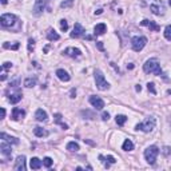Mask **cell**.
<instances>
[{
	"instance_id": "cell-26",
	"label": "cell",
	"mask_w": 171,
	"mask_h": 171,
	"mask_svg": "<svg viewBox=\"0 0 171 171\" xmlns=\"http://www.w3.org/2000/svg\"><path fill=\"white\" fill-rule=\"evenodd\" d=\"M35 84H36V78H27L24 80V87H27V88L34 87Z\"/></svg>"
},
{
	"instance_id": "cell-8",
	"label": "cell",
	"mask_w": 171,
	"mask_h": 171,
	"mask_svg": "<svg viewBox=\"0 0 171 171\" xmlns=\"http://www.w3.org/2000/svg\"><path fill=\"white\" fill-rule=\"evenodd\" d=\"M46 2L47 0H36L35 6H34V15L35 16H40L43 14L44 8H46Z\"/></svg>"
},
{
	"instance_id": "cell-4",
	"label": "cell",
	"mask_w": 171,
	"mask_h": 171,
	"mask_svg": "<svg viewBox=\"0 0 171 171\" xmlns=\"http://www.w3.org/2000/svg\"><path fill=\"white\" fill-rule=\"evenodd\" d=\"M158 155H159V148H158L156 146H150V147L144 150V158H146V161H147V163H150V165L155 163Z\"/></svg>"
},
{
	"instance_id": "cell-7",
	"label": "cell",
	"mask_w": 171,
	"mask_h": 171,
	"mask_svg": "<svg viewBox=\"0 0 171 171\" xmlns=\"http://www.w3.org/2000/svg\"><path fill=\"white\" fill-rule=\"evenodd\" d=\"M86 35V30L83 28V26L80 23H75L74 26V30H72L71 32V38H83V36Z\"/></svg>"
},
{
	"instance_id": "cell-6",
	"label": "cell",
	"mask_w": 171,
	"mask_h": 171,
	"mask_svg": "<svg viewBox=\"0 0 171 171\" xmlns=\"http://www.w3.org/2000/svg\"><path fill=\"white\" fill-rule=\"evenodd\" d=\"M16 22V16L12 14H3L0 16V24L3 27H12Z\"/></svg>"
},
{
	"instance_id": "cell-50",
	"label": "cell",
	"mask_w": 171,
	"mask_h": 171,
	"mask_svg": "<svg viewBox=\"0 0 171 171\" xmlns=\"http://www.w3.org/2000/svg\"><path fill=\"white\" fill-rule=\"evenodd\" d=\"M167 94H169V95H171V90H169V91H167Z\"/></svg>"
},
{
	"instance_id": "cell-11",
	"label": "cell",
	"mask_w": 171,
	"mask_h": 171,
	"mask_svg": "<svg viewBox=\"0 0 171 171\" xmlns=\"http://www.w3.org/2000/svg\"><path fill=\"white\" fill-rule=\"evenodd\" d=\"M90 103L96 110H103V107H104V102H103V99H100L99 96H91L90 98Z\"/></svg>"
},
{
	"instance_id": "cell-34",
	"label": "cell",
	"mask_w": 171,
	"mask_h": 171,
	"mask_svg": "<svg viewBox=\"0 0 171 171\" xmlns=\"http://www.w3.org/2000/svg\"><path fill=\"white\" fill-rule=\"evenodd\" d=\"M34 50H35V40L31 38V39H28V51L31 52Z\"/></svg>"
},
{
	"instance_id": "cell-40",
	"label": "cell",
	"mask_w": 171,
	"mask_h": 171,
	"mask_svg": "<svg viewBox=\"0 0 171 171\" xmlns=\"http://www.w3.org/2000/svg\"><path fill=\"white\" fill-rule=\"evenodd\" d=\"M102 119H103L104 122H106V120H108V119H110V114L104 111L103 114H102Z\"/></svg>"
},
{
	"instance_id": "cell-35",
	"label": "cell",
	"mask_w": 171,
	"mask_h": 171,
	"mask_svg": "<svg viewBox=\"0 0 171 171\" xmlns=\"http://www.w3.org/2000/svg\"><path fill=\"white\" fill-rule=\"evenodd\" d=\"M147 88H148V91H150V92H151V94H154V95H155V94H156L155 84H154V83H147Z\"/></svg>"
},
{
	"instance_id": "cell-21",
	"label": "cell",
	"mask_w": 171,
	"mask_h": 171,
	"mask_svg": "<svg viewBox=\"0 0 171 171\" xmlns=\"http://www.w3.org/2000/svg\"><path fill=\"white\" fill-rule=\"evenodd\" d=\"M22 98H23V94H22V92L11 94V96H10V102H11L12 104H16V103H19V102L22 100Z\"/></svg>"
},
{
	"instance_id": "cell-25",
	"label": "cell",
	"mask_w": 171,
	"mask_h": 171,
	"mask_svg": "<svg viewBox=\"0 0 171 171\" xmlns=\"http://www.w3.org/2000/svg\"><path fill=\"white\" fill-rule=\"evenodd\" d=\"M67 150L68 151H72V152H76L79 151V144L76 143V142H70V143H67Z\"/></svg>"
},
{
	"instance_id": "cell-48",
	"label": "cell",
	"mask_w": 171,
	"mask_h": 171,
	"mask_svg": "<svg viewBox=\"0 0 171 171\" xmlns=\"http://www.w3.org/2000/svg\"><path fill=\"white\" fill-rule=\"evenodd\" d=\"M7 79V74H4V72H3V74H2V80H6Z\"/></svg>"
},
{
	"instance_id": "cell-33",
	"label": "cell",
	"mask_w": 171,
	"mask_h": 171,
	"mask_svg": "<svg viewBox=\"0 0 171 171\" xmlns=\"http://www.w3.org/2000/svg\"><path fill=\"white\" fill-rule=\"evenodd\" d=\"M72 4H74V0H66V2H63L60 4V7L62 8H70L72 7Z\"/></svg>"
},
{
	"instance_id": "cell-15",
	"label": "cell",
	"mask_w": 171,
	"mask_h": 171,
	"mask_svg": "<svg viewBox=\"0 0 171 171\" xmlns=\"http://www.w3.org/2000/svg\"><path fill=\"white\" fill-rule=\"evenodd\" d=\"M47 112L44 111L43 108H38L36 110V112H35V119L38 120V122H46L47 120Z\"/></svg>"
},
{
	"instance_id": "cell-23",
	"label": "cell",
	"mask_w": 171,
	"mask_h": 171,
	"mask_svg": "<svg viewBox=\"0 0 171 171\" xmlns=\"http://www.w3.org/2000/svg\"><path fill=\"white\" fill-rule=\"evenodd\" d=\"M122 148H123L124 151H132V150H134V143L130 139H126L123 142V146H122Z\"/></svg>"
},
{
	"instance_id": "cell-32",
	"label": "cell",
	"mask_w": 171,
	"mask_h": 171,
	"mask_svg": "<svg viewBox=\"0 0 171 171\" xmlns=\"http://www.w3.org/2000/svg\"><path fill=\"white\" fill-rule=\"evenodd\" d=\"M165 38L167 40H171V24L165 28Z\"/></svg>"
},
{
	"instance_id": "cell-19",
	"label": "cell",
	"mask_w": 171,
	"mask_h": 171,
	"mask_svg": "<svg viewBox=\"0 0 171 171\" xmlns=\"http://www.w3.org/2000/svg\"><path fill=\"white\" fill-rule=\"evenodd\" d=\"M42 166H43V162L40 161L39 158H32V159L30 161V167L32 170H39Z\"/></svg>"
},
{
	"instance_id": "cell-9",
	"label": "cell",
	"mask_w": 171,
	"mask_h": 171,
	"mask_svg": "<svg viewBox=\"0 0 171 171\" xmlns=\"http://www.w3.org/2000/svg\"><path fill=\"white\" fill-rule=\"evenodd\" d=\"M15 171H26V156L24 155H19L16 158V162H15Z\"/></svg>"
},
{
	"instance_id": "cell-17",
	"label": "cell",
	"mask_w": 171,
	"mask_h": 171,
	"mask_svg": "<svg viewBox=\"0 0 171 171\" xmlns=\"http://www.w3.org/2000/svg\"><path fill=\"white\" fill-rule=\"evenodd\" d=\"M106 31H107V26H106L104 23H99V24H96L95 28H94V34H95L96 36L103 35Z\"/></svg>"
},
{
	"instance_id": "cell-3",
	"label": "cell",
	"mask_w": 171,
	"mask_h": 171,
	"mask_svg": "<svg viewBox=\"0 0 171 171\" xmlns=\"http://www.w3.org/2000/svg\"><path fill=\"white\" fill-rule=\"evenodd\" d=\"M95 83H96V87L100 91H107L110 88V83L104 79V75L100 70H95Z\"/></svg>"
},
{
	"instance_id": "cell-30",
	"label": "cell",
	"mask_w": 171,
	"mask_h": 171,
	"mask_svg": "<svg viewBox=\"0 0 171 171\" xmlns=\"http://www.w3.org/2000/svg\"><path fill=\"white\" fill-rule=\"evenodd\" d=\"M52 163H54V161H52L50 156H46L43 159V166H44V167H47V169H50L52 166Z\"/></svg>"
},
{
	"instance_id": "cell-43",
	"label": "cell",
	"mask_w": 171,
	"mask_h": 171,
	"mask_svg": "<svg viewBox=\"0 0 171 171\" xmlns=\"http://www.w3.org/2000/svg\"><path fill=\"white\" fill-rule=\"evenodd\" d=\"M4 118H6V108L2 107V119H4Z\"/></svg>"
},
{
	"instance_id": "cell-18",
	"label": "cell",
	"mask_w": 171,
	"mask_h": 171,
	"mask_svg": "<svg viewBox=\"0 0 171 171\" xmlns=\"http://www.w3.org/2000/svg\"><path fill=\"white\" fill-rule=\"evenodd\" d=\"M0 138H2L3 140L8 142V143H11V144H19V139H18V138L10 136V135H7L6 132H2V134H0Z\"/></svg>"
},
{
	"instance_id": "cell-49",
	"label": "cell",
	"mask_w": 171,
	"mask_h": 171,
	"mask_svg": "<svg viewBox=\"0 0 171 171\" xmlns=\"http://www.w3.org/2000/svg\"><path fill=\"white\" fill-rule=\"evenodd\" d=\"M7 2H8V0H2V4H3V6H6Z\"/></svg>"
},
{
	"instance_id": "cell-12",
	"label": "cell",
	"mask_w": 171,
	"mask_h": 171,
	"mask_svg": "<svg viewBox=\"0 0 171 171\" xmlns=\"http://www.w3.org/2000/svg\"><path fill=\"white\" fill-rule=\"evenodd\" d=\"M26 116V111L22 108H19V107H15L14 110H12V115L11 118L14 120H20V119H23V118Z\"/></svg>"
},
{
	"instance_id": "cell-2",
	"label": "cell",
	"mask_w": 171,
	"mask_h": 171,
	"mask_svg": "<svg viewBox=\"0 0 171 171\" xmlns=\"http://www.w3.org/2000/svg\"><path fill=\"white\" fill-rule=\"evenodd\" d=\"M155 124H156V119L154 116H148V118H146V120L143 122V123H139V124H136V127L135 130H138V131H143V132H150V131H152L154 128H155Z\"/></svg>"
},
{
	"instance_id": "cell-1",
	"label": "cell",
	"mask_w": 171,
	"mask_h": 171,
	"mask_svg": "<svg viewBox=\"0 0 171 171\" xmlns=\"http://www.w3.org/2000/svg\"><path fill=\"white\" fill-rule=\"evenodd\" d=\"M143 71L146 74H155L158 76H162L163 72L161 70V64L158 62V59H148L143 66Z\"/></svg>"
},
{
	"instance_id": "cell-47",
	"label": "cell",
	"mask_w": 171,
	"mask_h": 171,
	"mask_svg": "<svg viewBox=\"0 0 171 171\" xmlns=\"http://www.w3.org/2000/svg\"><path fill=\"white\" fill-rule=\"evenodd\" d=\"M102 12H103V10H102V8H100V10H98V11H95V15H100V14H102Z\"/></svg>"
},
{
	"instance_id": "cell-44",
	"label": "cell",
	"mask_w": 171,
	"mask_h": 171,
	"mask_svg": "<svg viewBox=\"0 0 171 171\" xmlns=\"http://www.w3.org/2000/svg\"><path fill=\"white\" fill-rule=\"evenodd\" d=\"M135 90H136V91H138V92H140V91H142V87H140V84H136V87H135Z\"/></svg>"
},
{
	"instance_id": "cell-22",
	"label": "cell",
	"mask_w": 171,
	"mask_h": 171,
	"mask_svg": "<svg viewBox=\"0 0 171 171\" xmlns=\"http://www.w3.org/2000/svg\"><path fill=\"white\" fill-rule=\"evenodd\" d=\"M47 39L50 40V42H56V40L60 39V36L55 30H50V31H48V34H47Z\"/></svg>"
},
{
	"instance_id": "cell-20",
	"label": "cell",
	"mask_w": 171,
	"mask_h": 171,
	"mask_svg": "<svg viewBox=\"0 0 171 171\" xmlns=\"http://www.w3.org/2000/svg\"><path fill=\"white\" fill-rule=\"evenodd\" d=\"M34 134H35V136H38V138L48 136V131H47V130H44L43 127H39V126L34 128Z\"/></svg>"
},
{
	"instance_id": "cell-51",
	"label": "cell",
	"mask_w": 171,
	"mask_h": 171,
	"mask_svg": "<svg viewBox=\"0 0 171 171\" xmlns=\"http://www.w3.org/2000/svg\"><path fill=\"white\" fill-rule=\"evenodd\" d=\"M169 4H170V7H171V0H169Z\"/></svg>"
},
{
	"instance_id": "cell-14",
	"label": "cell",
	"mask_w": 171,
	"mask_h": 171,
	"mask_svg": "<svg viewBox=\"0 0 171 171\" xmlns=\"http://www.w3.org/2000/svg\"><path fill=\"white\" fill-rule=\"evenodd\" d=\"M11 144V143H10ZM8 144V142L6 143V140L3 142L2 144H0V152L3 154L4 156H11V154H12V148H11V146Z\"/></svg>"
},
{
	"instance_id": "cell-13",
	"label": "cell",
	"mask_w": 171,
	"mask_h": 171,
	"mask_svg": "<svg viewBox=\"0 0 171 171\" xmlns=\"http://www.w3.org/2000/svg\"><path fill=\"white\" fill-rule=\"evenodd\" d=\"M142 26H146V27H148L150 28V31H159L161 30V27L158 26V24L155 22H152V20H148V19H144V20H142L140 22Z\"/></svg>"
},
{
	"instance_id": "cell-39",
	"label": "cell",
	"mask_w": 171,
	"mask_h": 171,
	"mask_svg": "<svg viewBox=\"0 0 171 171\" xmlns=\"http://www.w3.org/2000/svg\"><path fill=\"white\" fill-rule=\"evenodd\" d=\"M11 67H12V63H10V62L3 63V70H10Z\"/></svg>"
},
{
	"instance_id": "cell-28",
	"label": "cell",
	"mask_w": 171,
	"mask_h": 171,
	"mask_svg": "<svg viewBox=\"0 0 171 171\" xmlns=\"http://www.w3.org/2000/svg\"><path fill=\"white\" fill-rule=\"evenodd\" d=\"M3 47L6 48V50H14V51H16V50H19L20 44H19V43H15V44H8V43H4V44H3Z\"/></svg>"
},
{
	"instance_id": "cell-29",
	"label": "cell",
	"mask_w": 171,
	"mask_h": 171,
	"mask_svg": "<svg viewBox=\"0 0 171 171\" xmlns=\"http://www.w3.org/2000/svg\"><path fill=\"white\" fill-rule=\"evenodd\" d=\"M150 10H151L152 14H155V15H162V14H163V11H161V7L156 6V4H152V6L150 7Z\"/></svg>"
},
{
	"instance_id": "cell-46",
	"label": "cell",
	"mask_w": 171,
	"mask_h": 171,
	"mask_svg": "<svg viewBox=\"0 0 171 171\" xmlns=\"http://www.w3.org/2000/svg\"><path fill=\"white\" fill-rule=\"evenodd\" d=\"M84 142H86V143H88V144H91V146H94V144H95V143H94V142H91V140H87V139H84Z\"/></svg>"
},
{
	"instance_id": "cell-45",
	"label": "cell",
	"mask_w": 171,
	"mask_h": 171,
	"mask_svg": "<svg viewBox=\"0 0 171 171\" xmlns=\"http://www.w3.org/2000/svg\"><path fill=\"white\" fill-rule=\"evenodd\" d=\"M127 68H128V70H132V68H134V64H132V63L127 64Z\"/></svg>"
},
{
	"instance_id": "cell-31",
	"label": "cell",
	"mask_w": 171,
	"mask_h": 171,
	"mask_svg": "<svg viewBox=\"0 0 171 171\" xmlns=\"http://www.w3.org/2000/svg\"><path fill=\"white\" fill-rule=\"evenodd\" d=\"M60 30H62L63 32H66V31L68 30V23H67V20H64V19L60 20Z\"/></svg>"
},
{
	"instance_id": "cell-37",
	"label": "cell",
	"mask_w": 171,
	"mask_h": 171,
	"mask_svg": "<svg viewBox=\"0 0 171 171\" xmlns=\"http://www.w3.org/2000/svg\"><path fill=\"white\" fill-rule=\"evenodd\" d=\"M162 152H163L166 156H169L170 154H171V147H169V146H166V147H163V150H162Z\"/></svg>"
},
{
	"instance_id": "cell-16",
	"label": "cell",
	"mask_w": 171,
	"mask_h": 171,
	"mask_svg": "<svg viewBox=\"0 0 171 171\" xmlns=\"http://www.w3.org/2000/svg\"><path fill=\"white\" fill-rule=\"evenodd\" d=\"M56 76H58L62 82H70V79H71V76L68 75V72L62 70V68H59V70L56 71Z\"/></svg>"
},
{
	"instance_id": "cell-5",
	"label": "cell",
	"mask_w": 171,
	"mask_h": 171,
	"mask_svg": "<svg viewBox=\"0 0 171 171\" xmlns=\"http://www.w3.org/2000/svg\"><path fill=\"white\" fill-rule=\"evenodd\" d=\"M146 44H147V39H146L144 36H134L131 39V47L135 52L142 51Z\"/></svg>"
},
{
	"instance_id": "cell-36",
	"label": "cell",
	"mask_w": 171,
	"mask_h": 171,
	"mask_svg": "<svg viewBox=\"0 0 171 171\" xmlns=\"http://www.w3.org/2000/svg\"><path fill=\"white\" fill-rule=\"evenodd\" d=\"M99 159H100V162H102V163H103L104 166H106V167H110V163H108V162H107V159H106V158L103 156V155H99Z\"/></svg>"
},
{
	"instance_id": "cell-41",
	"label": "cell",
	"mask_w": 171,
	"mask_h": 171,
	"mask_svg": "<svg viewBox=\"0 0 171 171\" xmlns=\"http://www.w3.org/2000/svg\"><path fill=\"white\" fill-rule=\"evenodd\" d=\"M96 46L100 51H104V47H103V44H102V42H96Z\"/></svg>"
},
{
	"instance_id": "cell-27",
	"label": "cell",
	"mask_w": 171,
	"mask_h": 171,
	"mask_svg": "<svg viewBox=\"0 0 171 171\" xmlns=\"http://www.w3.org/2000/svg\"><path fill=\"white\" fill-rule=\"evenodd\" d=\"M115 120H116V124L118 126H123L126 122H127V116H126V115H116Z\"/></svg>"
},
{
	"instance_id": "cell-10",
	"label": "cell",
	"mask_w": 171,
	"mask_h": 171,
	"mask_svg": "<svg viewBox=\"0 0 171 171\" xmlns=\"http://www.w3.org/2000/svg\"><path fill=\"white\" fill-rule=\"evenodd\" d=\"M63 54L70 56V58L75 59V58H79V56L82 55V51L78 50V48H75V47H68V48H66V50L63 51Z\"/></svg>"
},
{
	"instance_id": "cell-38",
	"label": "cell",
	"mask_w": 171,
	"mask_h": 171,
	"mask_svg": "<svg viewBox=\"0 0 171 171\" xmlns=\"http://www.w3.org/2000/svg\"><path fill=\"white\" fill-rule=\"evenodd\" d=\"M106 159H107V162H108L110 165H114V163H116V159H115V158H114L112 155H108L107 158H106Z\"/></svg>"
},
{
	"instance_id": "cell-42",
	"label": "cell",
	"mask_w": 171,
	"mask_h": 171,
	"mask_svg": "<svg viewBox=\"0 0 171 171\" xmlns=\"http://www.w3.org/2000/svg\"><path fill=\"white\" fill-rule=\"evenodd\" d=\"M75 96H76V90L72 88V90H71V98H75Z\"/></svg>"
},
{
	"instance_id": "cell-24",
	"label": "cell",
	"mask_w": 171,
	"mask_h": 171,
	"mask_svg": "<svg viewBox=\"0 0 171 171\" xmlns=\"http://www.w3.org/2000/svg\"><path fill=\"white\" fill-rule=\"evenodd\" d=\"M55 123L62 126V128H63V130H67V128H68V126H67L66 123H63V122H62V114H55Z\"/></svg>"
}]
</instances>
